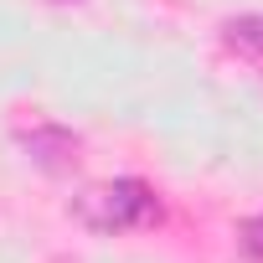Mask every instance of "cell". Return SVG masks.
I'll list each match as a JSON object with an SVG mask.
<instances>
[{
	"instance_id": "6da1fadb",
	"label": "cell",
	"mask_w": 263,
	"mask_h": 263,
	"mask_svg": "<svg viewBox=\"0 0 263 263\" xmlns=\"http://www.w3.org/2000/svg\"><path fill=\"white\" fill-rule=\"evenodd\" d=\"M72 212H78V222H88L93 232H124V227L155 222V217H160V201H155V191H150L140 176H119V181H108V186L78 196Z\"/></svg>"
},
{
	"instance_id": "7a4b0ae2",
	"label": "cell",
	"mask_w": 263,
	"mask_h": 263,
	"mask_svg": "<svg viewBox=\"0 0 263 263\" xmlns=\"http://www.w3.org/2000/svg\"><path fill=\"white\" fill-rule=\"evenodd\" d=\"M21 150L26 160L42 171V176H72L78 171V155H83V140L62 124H36V129H21Z\"/></svg>"
},
{
	"instance_id": "3957f363",
	"label": "cell",
	"mask_w": 263,
	"mask_h": 263,
	"mask_svg": "<svg viewBox=\"0 0 263 263\" xmlns=\"http://www.w3.org/2000/svg\"><path fill=\"white\" fill-rule=\"evenodd\" d=\"M222 42L242 57H263V16H232L222 26Z\"/></svg>"
},
{
	"instance_id": "277c9868",
	"label": "cell",
	"mask_w": 263,
	"mask_h": 263,
	"mask_svg": "<svg viewBox=\"0 0 263 263\" xmlns=\"http://www.w3.org/2000/svg\"><path fill=\"white\" fill-rule=\"evenodd\" d=\"M237 242H242V253H248L253 263H263V217H248L242 232H237Z\"/></svg>"
},
{
	"instance_id": "5b68a950",
	"label": "cell",
	"mask_w": 263,
	"mask_h": 263,
	"mask_svg": "<svg viewBox=\"0 0 263 263\" xmlns=\"http://www.w3.org/2000/svg\"><path fill=\"white\" fill-rule=\"evenodd\" d=\"M62 6H67V0H62Z\"/></svg>"
}]
</instances>
